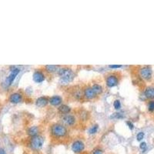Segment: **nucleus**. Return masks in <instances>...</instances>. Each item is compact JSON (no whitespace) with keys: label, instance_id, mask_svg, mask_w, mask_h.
I'll use <instances>...</instances> for the list:
<instances>
[{"label":"nucleus","instance_id":"1","mask_svg":"<svg viewBox=\"0 0 154 154\" xmlns=\"http://www.w3.org/2000/svg\"><path fill=\"white\" fill-rule=\"evenodd\" d=\"M51 133L55 137L60 138L66 135L67 130H66V128L62 124L56 123L53 124L51 127Z\"/></svg>","mask_w":154,"mask_h":154},{"label":"nucleus","instance_id":"2","mask_svg":"<svg viewBox=\"0 0 154 154\" xmlns=\"http://www.w3.org/2000/svg\"><path fill=\"white\" fill-rule=\"evenodd\" d=\"M58 74L61 78V80L65 83L71 82L73 79L74 74L73 72L70 68H60L58 70Z\"/></svg>","mask_w":154,"mask_h":154},{"label":"nucleus","instance_id":"3","mask_svg":"<svg viewBox=\"0 0 154 154\" xmlns=\"http://www.w3.org/2000/svg\"><path fill=\"white\" fill-rule=\"evenodd\" d=\"M44 143V139L43 138V136H33L32 137L30 141V146L32 147V149L33 150H40L42 147H43V145Z\"/></svg>","mask_w":154,"mask_h":154},{"label":"nucleus","instance_id":"4","mask_svg":"<svg viewBox=\"0 0 154 154\" xmlns=\"http://www.w3.org/2000/svg\"><path fill=\"white\" fill-rule=\"evenodd\" d=\"M139 74L140 76L145 80H149L152 78L153 70L150 66H144L139 70Z\"/></svg>","mask_w":154,"mask_h":154},{"label":"nucleus","instance_id":"5","mask_svg":"<svg viewBox=\"0 0 154 154\" xmlns=\"http://www.w3.org/2000/svg\"><path fill=\"white\" fill-rule=\"evenodd\" d=\"M19 72H20V70H19V68L15 67H14L13 69L11 70V73H10L9 76H8L6 79V84L7 85V86H10L12 83H13V81L15 80V77H16L17 75L19 73Z\"/></svg>","mask_w":154,"mask_h":154},{"label":"nucleus","instance_id":"6","mask_svg":"<svg viewBox=\"0 0 154 154\" xmlns=\"http://www.w3.org/2000/svg\"><path fill=\"white\" fill-rule=\"evenodd\" d=\"M85 145L84 143L80 140H76L75 141L73 145H72V150L73 151L76 153H80L84 150Z\"/></svg>","mask_w":154,"mask_h":154},{"label":"nucleus","instance_id":"7","mask_svg":"<svg viewBox=\"0 0 154 154\" xmlns=\"http://www.w3.org/2000/svg\"><path fill=\"white\" fill-rule=\"evenodd\" d=\"M106 85L109 88L116 87L119 83V79L117 76L115 75H109L106 78Z\"/></svg>","mask_w":154,"mask_h":154},{"label":"nucleus","instance_id":"8","mask_svg":"<svg viewBox=\"0 0 154 154\" xmlns=\"http://www.w3.org/2000/svg\"><path fill=\"white\" fill-rule=\"evenodd\" d=\"M62 121L66 124V125H68V126H73L76 122V119L73 116L70 114H66L62 117Z\"/></svg>","mask_w":154,"mask_h":154},{"label":"nucleus","instance_id":"9","mask_svg":"<svg viewBox=\"0 0 154 154\" xmlns=\"http://www.w3.org/2000/svg\"><path fill=\"white\" fill-rule=\"evenodd\" d=\"M33 80L37 83H40L45 80V75L41 71H36L32 76Z\"/></svg>","mask_w":154,"mask_h":154},{"label":"nucleus","instance_id":"10","mask_svg":"<svg viewBox=\"0 0 154 154\" xmlns=\"http://www.w3.org/2000/svg\"><path fill=\"white\" fill-rule=\"evenodd\" d=\"M84 96L88 100H91L96 96V94L93 91L92 87H87L84 89Z\"/></svg>","mask_w":154,"mask_h":154},{"label":"nucleus","instance_id":"11","mask_svg":"<svg viewBox=\"0 0 154 154\" xmlns=\"http://www.w3.org/2000/svg\"><path fill=\"white\" fill-rule=\"evenodd\" d=\"M10 100L12 103H19L22 101V95L19 92H14L10 96Z\"/></svg>","mask_w":154,"mask_h":154},{"label":"nucleus","instance_id":"12","mask_svg":"<svg viewBox=\"0 0 154 154\" xmlns=\"http://www.w3.org/2000/svg\"><path fill=\"white\" fill-rule=\"evenodd\" d=\"M49 103V100L47 99L45 96H41V97L38 98L36 101V104L39 107H44L45 106H46Z\"/></svg>","mask_w":154,"mask_h":154},{"label":"nucleus","instance_id":"13","mask_svg":"<svg viewBox=\"0 0 154 154\" xmlns=\"http://www.w3.org/2000/svg\"><path fill=\"white\" fill-rule=\"evenodd\" d=\"M62 102V98L59 96H53L49 99V103H50L51 105L55 106L61 105Z\"/></svg>","mask_w":154,"mask_h":154},{"label":"nucleus","instance_id":"14","mask_svg":"<svg viewBox=\"0 0 154 154\" xmlns=\"http://www.w3.org/2000/svg\"><path fill=\"white\" fill-rule=\"evenodd\" d=\"M144 95L147 99H150V100L154 99V87H147V88L145 89Z\"/></svg>","mask_w":154,"mask_h":154},{"label":"nucleus","instance_id":"15","mask_svg":"<svg viewBox=\"0 0 154 154\" xmlns=\"http://www.w3.org/2000/svg\"><path fill=\"white\" fill-rule=\"evenodd\" d=\"M38 133H39V129L37 126H32L28 130V134L32 137L38 136Z\"/></svg>","mask_w":154,"mask_h":154},{"label":"nucleus","instance_id":"16","mask_svg":"<svg viewBox=\"0 0 154 154\" xmlns=\"http://www.w3.org/2000/svg\"><path fill=\"white\" fill-rule=\"evenodd\" d=\"M59 110L60 113H63V114H68L70 112L71 109L67 105H61L59 106Z\"/></svg>","mask_w":154,"mask_h":154},{"label":"nucleus","instance_id":"17","mask_svg":"<svg viewBox=\"0 0 154 154\" xmlns=\"http://www.w3.org/2000/svg\"><path fill=\"white\" fill-rule=\"evenodd\" d=\"M45 68L49 73H54L59 70V67L56 65H48V66H45Z\"/></svg>","mask_w":154,"mask_h":154},{"label":"nucleus","instance_id":"18","mask_svg":"<svg viewBox=\"0 0 154 154\" xmlns=\"http://www.w3.org/2000/svg\"><path fill=\"white\" fill-rule=\"evenodd\" d=\"M92 89H93L94 92H96V95L102 93V92H103V87H102L99 84L92 85Z\"/></svg>","mask_w":154,"mask_h":154},{"label":"nucleus","instance_id":"19","mask_svg":"<svg viewBox=\"0 0 154 154\" xmlns=\"http://www.w3.org/2000/svg\"><path fill=\"white\" fill-rule=\"evenodd\" d=\"M98 125H94V126H92V127L89 130V134H94L96 133H97L98 131Z\"/></svg>","mask_w":154,"mask_h":154},{"label":"nucleus","instance_id":"20","mask_svg":"<svg viewBox=\"0 0 154 154\" xmlns=\"http://www.w3.org/2000/svg\"><path fill=\"white\" fill-rule=\"evenodd\" d=\"M113 106L116 109H120L121 108V103L119 100H115L114 103H113Z\"/></svg>","mask_w":154,"mask_h":154},{"label":"nucleus","instance_id":"21","mask_svg":"<svg viewBox=\"0 0 154 154\" xmlns=\"http://www.w3.org/2000/svg\"><path fill=\"white\" fill-rule=\"evenodd\" d=\"M148 109L149 111H150V112L154 111V100H150V101L149 102Z\"/></svg>","mask_w":154,"mask_h":154},{"label":"nucleus","instance_id":"22","mask_svg":"<svg viewBox=\"0 0 154 154\" xmlns=\"http://www.w3.org/2000/svg\"><path fill=\"white\" fill-rule=\"evenodd\" d=\"M144 137V133L143 132H139V133L136 135V139H137L138 141H140L143 139Z\"/></svg>","mask_w":154,"mask_h":154},{"label":"nucleus","instance_id":"23","mask_svg":"<svg viewBox=\"0 0 154 154\" xmlns=\"http://www.w3.org/2000/svg\"><path fill=\"white\" fill-rule=\"evenodd\" d=\"M147 143L146 142H142V143H140V145H139V148L142 150H146V149H147Z\"/></svg>","mask_w":154,"mask_h":154},{"label":"nucleus","instance_id":"24","mask_svg":"<svg viewBox=\"0 0 154 154\" xmlns=\"http://www.w3.org/2000/svg\"><path fill=\"white\" fill-rule=\"evenodd\" d=\"M92 154H103V151L100 150V149H96L93 151Z\"/></svg>","mask_w":154,"mask_h":154},{"label":"nucleus","instance_id":"25","mask_svg":"<svg viewBox=\"0 0 154 154\" xmlns=\"http://www.w3.org/2000/svg\"><path fill=\"white\" fill-rule=\"evenodd\" d=\"M109 67L111 69H118V68L122 67V65H109Z\"/></svg>","mask_w":154,"mask_h":154},{"label":"nucleus","instance_id":"26","mask_svg":"<svg viewBox=\"0 0 154 154\" xmlns=\"http://www.w3.org/2000/svg\"><path fill=\"white\" fill-rule=\"evenodd\" d=\"M126 123H127V125H128V126H129V128H130V130H133V128H134V126H133V124L131 122H130V121H128L127 122H126Z\"/></svg>","mask_w":154,"mask_h":154},{"label":"nucleus","instance_id":"27","mask_svg":"<svg viewBox=\"0 0 154 154\" xmlns=\"http://www.w3.org/2000/svg\"><path fill=\"white\" fill-rule=\"evenodd\" d=\"M0 154H6V151L3 148H0Z\"/></svg>","mask_w":154,"mask_h":154}]
</instances>
